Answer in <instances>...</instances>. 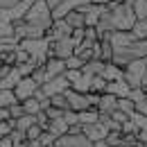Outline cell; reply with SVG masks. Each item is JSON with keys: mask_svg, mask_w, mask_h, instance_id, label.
Masks as SVG:
<instances>
[{"mask_svg": "<svg viewBox=\"0 0 147 147\" xmlns=\"http://www.w3.org/2000/svg\"><path fill=\"white\" fill-rule=\"evenodd\" d=\"M23 20L30 23V25H34V27H38V30H43V32H48L55 18H52V11L45 5V0H32V5L27 7Z\"/></svg>", "mask_w": 147, "mask_h": 147, "instance_id": "obj_1", "label": "cell"}, {"mask_svg": "<svg viewBox=\"0 0 147 147\" xmlns=\"http://www.w3.org/2000/svg\"><path fill=\"white\" fill-rule=\"evenodd\" d=\"M111 20H113V30H122V32H131L134 23H136V14L127 2H115L109 7Z\"/></svg>", "mask_w": 147, "mask_h": 147, "instance_id": "obj_2", "label": "cell"}, {"mask_svg": "<svg viewBox=\"0 0 147 147\" xmlns=\"http://www.w3.org/2000/svg\"><path fill=\"white\" fill-rule=\"evenodd\" d=\"M147 70V59H134L131 63H127L122 68V79L127 82L131 88L143 86V75Z\"/></svg>", "mask_w": 147, "mask_h": 147, "instance_id": "obj_3", "label": "cell"}, {"mask_svg": "<svg viewBox=\"0 0 147 147\" xmlns=\"http://www.w3.org/2000/svg\"><path fill=\"white\" fill-rule=\"evenodd\" d=\"M75 41L70 36H63V38H57V41H52L50 43V55L52 57H59V59H68V57H73L75 55ZM48 55V57H50Z\"/></svg>", "mask_w": 147, "mask_h": 147, "instance_id": "obj_4", "label": "cell"}, {"mask_svg": "<svg viewBox=\"0 0 147 147\" xmlns=\"http://www.w3.org/2000/svg\"><path fill=\"white\" fill-rule=\"evenodd\" d=\"M38 88H41V93L45 97H52V95H59V93H66L70 88V82L66 79V75H59V77H52V79L43 82Z\"/></svg>", "mask_w": 147, "mask_h": 147, "instance_id": "obj_5", "label": "cell"}, {"mask_svg": "<svg viewBox=\"0 0 147 147\" xmlns=\"http://www.w3.org/2000/svg\"><path fill=\"white\" fill-rule=\"evenodd\" d=\"M14 91V95H16V100L18 102H23V100H27V97H34L38 91V84L34 82V77L30 75V77H20L18 84L11 88Z\"/></svg>", "mask_w": 147, "mask_h": 147, "instance_id": "obj_6", "label": "cell"}, {"mask_svg": "<svg viewBox=\"0 0 147 147\" xmlns=\"http://www.w3.org/2000/svg\"><path fill=\"white\" fill-rule=\"evenodd\" d=\"M66 100H68V107L73 111H84V109H91V102H88V93H79L75 88H68L66 91Z\"/></svg>", "mask_w": 147, "mask_h": 147, "instance_id": "obj_7", "label": "cell"}, {"mask_svg": "<svg viewBox=\"0 0 147 147\" xmlns=\"http://www.w3.org/2000/svg\"><path fill=\"white\" fill-rule=\"evenodd\" d=\"M43 70H45V82H48V79H52V77H59V75L66 73V61L50 55L43 61Z\"/></svg>", "mask_w": 147, "mask_h": 147, "instance_id": "obj_8", "label": "cell"}, {"mask_svg": "<svg viewBox=\"0 0 147 147\" xmlns=\"http://www.w3.org/2000/svg\"><path fill=\"white\" fill-rule=\"evenodd\" d=\"M136 57L131 52V45L127 48H113V57H111V63H115L118 68H125L127 63H131Z\"/></svg>", "mask_w": 147, "mask_h": 147, "instance_id": "obj_9", "label": "cell"}, {"mask_svg": "<svg viewBox=\"0 0 147 147\" xmlns=\"http://www.w3.org/2000/svg\"><path fill=\"white\" fill-rule=\"evenodd\" d=\"M109 41L113 48H127V45H131L134 41H136V36H134V32H122V30H113L109 34Z\"/></svg>", "mask_w": 147, "mask_h": 147, "instance_id": "obj_10", "label": "cell"}, {"mask_svg": "<svg viewBox=\"0 0 147 147\" xmlns=\"http://www.w3.org/2000/svg\"><path fill=\"white\" fill-rule=\"evenodd\" d=\"M95 32H97V36H107V34L113 32V20H111L109 7H104V11L100 14V18L95 23Z\"/></svg>", "mask_w": 147, "mask_h": 147, "instance_id": "obj_11", "label": "cell"}, {"mask_svg": "<svg viewBox=\"0 0 147 147\" xmlns=\"http://www.w3.org/2000/svg\"><path fill=\"white\" fill-rule=\"evenodd\" d=\"M95 109L100 113H113L118 109V97L111 95V93H100V100H97V107Z\"/></svg>", "mask_w": 147, "mask_h": 147, "instance_id": "obj_12", "label": "cell"}, {"mask_svg": "<svg viewBox=\"0 0 147 147\" xmlns=\"http://www.w3.org/2000/svg\"><path fill=\"white\" fill-rule=\"evenodd\" d=\"M84 134L91 138L93 143H97V140H104V138H107L109 129H107L102 122H100V120H97V122H93V125H84Z\"/></svg>", "mask_w": 147, "mask_h": 147, "instance_id": "obj_13", "label": "cell"}, {"mask_svg": "<svg viewBox=\"0 0 147 147\" xmlns=\"http://www.w3.org/2000/svg\"><path fill=\"white\" fill-rule=\"evenodd\" d=\"M129 91H131V86H129L125 79L107 82V88H104V93H111V95H115V97H127Z\"/></svg>", "mask_w": 147, "mask_h": 147, "instance_id": "obj_14", "label": "cell"}, {"mask_svg": "<svg viewBox=\"0 0 147 147\" xmlns=\"http://www.w3.org/2000/svg\"><path fill=\"white\" fill-rule=\"evenodd\" d=\"M68 122L63 120V115H59V118H52L50 122H48V129L45 131H50L55 138H59V136H63V134H68Z\"/></svg>", "mask_w": 147, "mask_h": 147, "instance_id": "obj_15", "label": "cell"}, {"mask_svg": "<svg viewBox=\"0 0 147 147\" xmlns=\"http://www.w3.org/2000/svg\"><path fill=\"white\" fill-rule=\"evenodd\" d=\"M100 120V111L95 109V107H91V109H84L77 113V122L79 125H93V122H97Z\"/></svg>", "mask_w": 147, "mask_h": 147, "instance_id": "obj_16", "label": "cell"}, {"mask_svg": "<svg viewBox=\"0 0 147 147\" xmlns=\"http://www.w3.org/2000/svg\"><path fill=\"white\" fill-rule=\"evenodd\" d=\"M18 79H20V75H18V70H16V66H11L7 73L2 75V79H0V88H14V86L18 84Z\"/></svg>", "mask_w": 147, "mask_h": 147, "instance_id": "obj_17", "label": "cell"}, {"mask_svg": "<svg viewBox=\"0 0 147 147\" xmlns=\"http://www.w3.org/2000/svg\"><path fill=\"white\" fill-rule=\"evenodd\" d=\"M63 18L68 20V25H70L73 30H77V27H86V18H84V14H82L79 9H73V11H68Z\"/></svg>", "mask_w": 147, "mask_h": 147, "instance_id": "obj_18", "label": "cell"}, {"mask_svg": "<svg viewBox=\"0 0 147 147\" xmlns=\"http://www.w3.org/2000/svg\"><path fill=\"white\" fill-rule=\"evenodd\" d=\"M104 66H107V61H102V59H88V61L82 66V70L88 73V75H102Z\"/></svg>", "mask_w": 147, "mask_h": 147, "instance_id": "obj_19", "label": "cell"}, {"mask_svg": "<svg viewBox=\"0 0 147 147\" xmlns=\"http://www.w3.org/2000/svg\"><path fill=\"white\" fill-rule=\"evenodd\" d=\"M102 77L107 79V82H115V79H122V68H118L115 63H107L104 66V70H102Z\"/></svg>", "mask_w": 147, "mask_h": 147, "instance_id": "obj_20", "label": "cell"}, {"mask_svg": "<svg viewBox=\"0 0 147 147\" xmlns=\"http://www.w3.org/2000/svg\"><path fill=\"white\" fill-rule=\"evenodd\" d=\"M11 122H14V129H18V131H27V129L36 122V115H27V113H23L20 118L11 120Z\"/></svg>", "mask_w": 147, "mask_h": 147, "instance_id": "obj_21", "label": "cell"}, {"mask_svg": "<svg viewBox=\"0 0 147 147\" xmlns=\"http://www.w3.org/2000/svg\"><path fill=\"white\" fill-rule=\"evenodd\" d=\"M131 52L136 59H147V38H136L131 43Z\"/></svg>", "mask_w": 147, "mask_h": 147, "instance_id": "obj_22", "label": "cell"}, {"mask_svg": "<svg viewBox=\"0 0 147 147\" xmlns=\"http://www.w3.org/2000/svg\"><path fill=\"white\" fill-rule=\"evenodd\" d=\"M14 102H18V100L11 88H0V109H9Z\"/></svg>", "mask_w": 147, "mask_h": 147, "instance_id": "obj_23", "label": "cell"}, {"mask_svg": "<svg viewBox=\"0 0 147 147\" xmlns=\"http://www.w3.org/2000/svg\"><path fill=\"white\" fill-rule=\"evenodd\" d=\"M20 104H23V111H25L27 115H36L38 111H41V102H38L36 97H27V100H23Z\"/></svg>", "mask_w": 147, "mask_h": 147, "instance_id": "obj_24", "label": "cell"}, {"mask_svg": "<svg viewBox=\"0 0 147 147\" xmlns=\"http://www.w3.org/2000/svg\"><path fill=\"white\" fill-rule=\"evenodd\" d=\"M131 9H134V14H136V20L147 18V0H134V2H131Z\"/></svg>", "mask_w": 147, "mask_h": 147, "instance_id": "obj_25", "label": "cell"}, {"mask_svg": "<svg viewBox=\"0 0 147 147\" xmlns=\"http://www.w3.org/2000/svg\"><path fill=\"white\" fill-rule=\"evenodd\" d=\"M129 118H131V122H134L136 131H147V115L138 113V111H134V113H131Z\"/></svg>", "mask_w": 147, "mask_h": 147, "instance_id": "obj_26", "label": "cell"}, {"mask_svg": "<svg viewBox=\"0 0 147 147\" xmlns=\"http://www.w3.org/2000/svg\"><path fill=\"white\" fill-rule=\"evenodd\" d=\"M131 32H134V36H136V38H147V18L136 20L134 27H131Z\"/></svg>", "mask_w": 147, "mask_h": 147, "instance_id": "obj_27", "label": "cell"}, {"mask_svg": "<svg viewBox=\"0 0 147 147\" xmlns=\"http://www.w3.org/2000/svg\"><path fill=\"white\" fill-rule=\"evenodd\" d=\"M104 143L109 147H120L125 143V138H122V131H109L107 134V138H104Z\"/></svg>", "mask_w": 147, "mask_h": 147, "instance_id": "obj_28", "label": "cell"}, {"mask_svg": "<svg viewBox=\"0 0 147 147\" xmlns=\"http://www.w3.org/2000/svg\"><path fill=\"white\" fill-rule=\"evenodd\" d=\"M50 107H55V109H61V111L70 109V107H68V100H66V93L52 95V97H50Z\"/></svg>", "mask_w": 147, "mask_h": 147, "instance_id": "obj_29", "label": "cell"}, {"mask_svg": "<svg viewBox=\"0 0 147 147\" xmlns=\"http://www.w3.org/2000/svg\"><path fill=\"white\" fill-rule=\"evenodd\" d=\"M55 136H52V134H50V131H45V129H43V131H41V136H38L36 138V145L38 147H55Z\"/></svg>", "mask_w": 147, "mask_h": 147, "instance_id": "obj_30", "label": "cell"}, {"mask_svg": "<svg viewBox=\"0 0 147 147\" xmlns=\"http://www.w3.org/2000/svg\"><path fill=\"white\" fill-rule=\"evenodd\" d=\"M104 88H107V79H104L102 75H93V79H91V91H93V93H104Z\"/></svg>", "mask_w": 147, "mask_h": 147, "instance_id": "obj_31", "label": "cell"}, {"mask_svg": "<svg viewBox=\"0 0 147 147\" xmlns=\"http://www.w3.org/2000/svg\"><path fill=\"white\" fill-rule=\"evenodd\" d=\"M118 109L120 111H125L127 115H131L134 111H136V104L129 100V97H118Z\"/></svg>", "mask_w": 147, "mask_h": 147, "instance_id": "obj_32", "label": "cell"}, {"mask_svg": "<svg viewBox=\"0 0 147 147\" xmlns=\"http://www.w3.org/2000/svg\"><path fill=\"white\" fill-rule=\"evenodd\" d=\"M82 66H84V59L77 57V55L66 59V70H82Z\"/></svg>", "mask_w": 147, "mask_h": 147, "instance_id": "obj_33", "label": "cell"}, {"mask_svg": "<svg viewBox=\"0 0 147 147\" xmlns=\"http://www.w3.org/2000/svg\"><path fill=\"white\" fill-rule=\"evenodd\" d=\"M34 68H36V63H32V61H25V63H16V70H18L20 77H30V75L34 73Z\"/></svg>", "mask_w": 147, "mask_h": 147, "instance_id": "obj_34", "label": "cell"}, {"mask_svg": "<svg viewBox=\"0 0 147 147\" xmlns=\"http://www.w3.org/2000/svg\"><path fill=\"white\" fill-rule=\"evenodd\" d=\"M23 113H25V111H23V104H20V102H14V104L9 107V118H11V120L20 118Z\"/></svg>", "mask_w": 147, "mask_h": 147, "instance_id": "obj_35", "label": "cell"}, {"mask_svg": "<svg viewBox=\"0 0 147 147\" xmlns=\"http://www.w3.org/2000/svg\"><path fill=\"white\" fill-rule=\"evenodd\" d=\"M11 129H14V122H11V118H9V120H2V122H0V138L9 136V134H11Z\"/></svg>", "mask_w": 147, "mask_h": 147, "instance_id": "obj_36", "label": "cell"}, {"mask_svg": "<svg viewBox=\"0 0 147 147\" xmlns=\"http://www.w3.org/2000/svg\"><path fill=\"white\" fill-rule=\"evenodd\" d=\"M41 131H43V129H41V127L36 125V122H34L32 127H30L27 131H25V136H27V140H36L38 136H41Z\"/></svg>", "mask_w": 147, "mask_h": 147, "instance_id": "obj_37", "label": "cell"}, {"mask_svg": "<svg viewBox=\"0 0 147 147\" xmlns=\"http://www.w3.org/2000/svg\"><path fill=\"white\" fill-rule=\"evenodd\" d=\"M16 2H18V0H0V11H7V9H11Z\"/></svg>", "mask_w": 147, "mask_h": 147, "instance_id": "obj_38", "label": "cell"}, {"mask_svg": "<svg viewBox=\"0 0 147 147\" xmlns=\"http://www.w3.org/2000/svg\"><path fill=\"white\" fill-rule=\"evenodd\" d=\"M136 111L143 113V115H147V97H145V100H140V102H136Z\"/></svg>", "mask_w": 147, "mask_h": 147, "instance_id": "obj_39", "label": "cell"}, {"mask_svg": "<svg viewBox=\"0 0 147 147\" xmlns=\"http://www.w3.org/2000/svg\"><path fill=\"white\" fill-rule=\"evenodd\" d=\"M61 2H63V0H45V5L50 7V11H55V9H59V7H61Z\"/></svg>", "mask_w": 147, "mask_h": 147, "instance_id": "obj_40", "label": "cell"}, {"mask_svg": "<svg viewBox=\"0 0 147 147\" xmlns=\"http://www.w3.org/2000/svg\"><path fill=\"white\" fill-rule=\"evenodd\" d=\"M0 147H14L11 136H5V138H0Z\"/></svg>", "mask_w": 147, "mask_h": 147, "instance_id": "obj_41", "label": "cell"}, {"mask_svg": "<svg viewBox=\"0 0 147 147\" xmlns=\"http://www.w3.org/2000/svg\"><path fill=\"white\" fill-rule=\"evenodd\" d=\"M2 120H9V109H0V122Z\"/></svg>", "mask_w": 147, "mask_h": 147, "instance_id": "obj_42", "label": "cell"}, {"mask_svg": "<svg viewBox=\"0 0 147 147\" xmlns=\"http://www.w3.org/2000/svg\"><path fill=\"white\" fill-rule=\"evenodd\" d=\"M9 68H11V66H7V63H2V61H0V79H2V75L7 73Z\"/></svg>", "mask_w": 147, "mask_h": 147, "instance_id": "obj_43", "label": "cell"}, {"mask_svg": "<svg viewBox=\"0 0 147 147\" xmlns=\"http://www.w3.org/2000/svg\"><path fill=\"white\" fill-rule=\"evenodd\" d=\"M136 147H147V140H138V143H136Z\"/></svg>", "mask_w": 147, "mask_h": 147, "instance_id": "obj_44", "label": "cell"}, {"mask_svg": "<svg viewBox=\"0 0 147 147\" xmlns=\"http://www.w3.org/2000/svg\"><path fill=\"white\" fill-rule=\"evenodd\" d=\"M120 147H136V145H129V143H122Z\"/></svg>", "mask_w": 147, "mask_h": 147, "instance_id": "obj_45", "label": "cell"}, {"mask_svg": "<svg viewBox=\"0 0 147 147\" xmlns=\"http://www.w3.org/2000/svg\"><path fill=\"white\" fill-rule=\"evenodd\" d=\"M122 2H127V5H131V2H134V0H122Z\"/></svg>", "mask_w": 147, "mask_h": 147, "instance_id": "obj_46", "label": "cell"}]
</instances>
